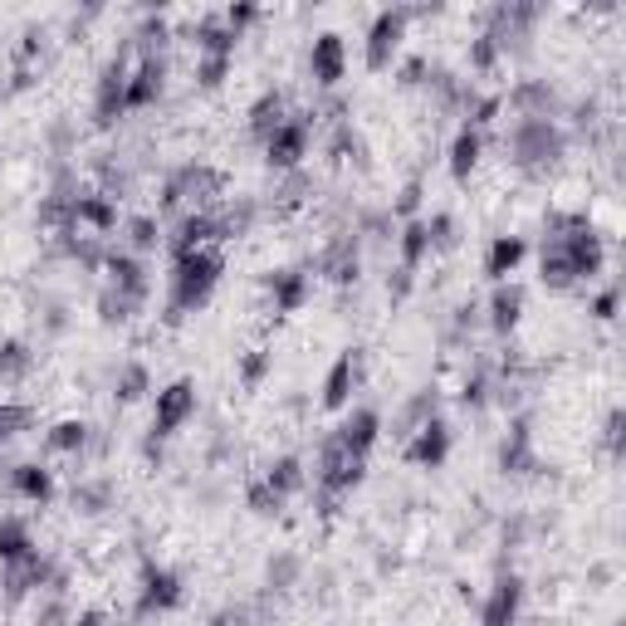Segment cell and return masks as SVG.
<instances>
[{
    "label": "cell",
    "instance_id": "cell-1",
    "mask_svg": "<svg viewBox=\"0 0 626 626\" xmlns=\"http://www.w3.org/2000/svg\"><path fill=\"white\" fill-rule=\"evenodd\" d=\"M226 275V255L220 245H206V250H187V255H171V275H167V324L187 318L196 309L211 304V294Z\"/></svg>",
    "mask_w": 626,
    "mask_h": 626
},
{
    "label": "cell",
    "instance_id": "cell-2",
    "mask_svg": "<svg viewBox=\"0 0 626 626\" xmlns=\"http://www.w3.org/2000/svg\"><path fill=\"white\" fill-rule=\"evenodd\" d=\"M505 152H509L514 171L538 181L563 167V157H568V128L558 118H514L505 128Z\"/></svg>",
    "mask_w": 626,
    "mask_h": 626
},
{
    "label": "cell",
    "instance_id": "cell-3",
    "mask_svg": "<svg viewBox=\"0 0 626 626\" xmlns=\"http://www.w3.org/2000/svg\"><path fill=\"white\" fill-rule=\"evenodd\" d=\"M226 201V177L206 162H181L177 171L162 177V191H157V206L162 211H216Z\"/></svg>",
    "mask_w": 626,
    "mask_h": 626
},
{
    "label": "cell",
    "instance_id": "cell-4",
    "mask_svg": "<svg viewBox=\"0 0 626 626\" xmlns=\"http://www.w3.org/2000/svg\"><path fill=\"white\" fill-rule=\"evenodd\" d=\"M362 475H367V460H362V456H352V450L342 446L338 436H328L324 446H318V465H314V485H318V495H328V499L352 495V489L362 485Z\"/></svg>",
    "mask_w": 626,
    "mask_h": 626
},
{
    "label": "cell",
    "instance_id": "cell-5",
    "mask_svg": "<svg viewBox=\"0 0 626 626\" xmlns=\"http://www.w3.org/2000/svg\"><path fill=\"white\" fill-rule=\"evenodd\" d=\"M187 587H181V573L167 568V563L142 558V578H138V597H132V617H167V612L181 607Z\"/></svg>",
    "mask_w": 626,
    "mask_h": 626
},
{
    "label": "cell",
    "instance_id": "cell-6",
    "mask_svg": "<svg viewBox=\"0 0 626 626\" xmlns=\"http://www.w3.org/2000/svg\"><path fill=\"white\" fill-rule=\"evenodd\" d=\"M407 24H411L407 6H387V10H377V16H372V24H367V40H362V64L372 73L391 69L401 40H407Z\"/></svg>",
    "mask_w": 626,
    "mask_h": 626
},
{
    "label": "cell",
    "instance_id": "cell-7",
    "mask_svg": "<svg viewBox=\"0 0 626 626\" xmlns=\"http://www.w3.org/2000/svg\"><path fill=\"white\" fill-rule=\"evenodd\" d=\"M44 450H49V456H59V460H73V465H79L83 456H103V450H108V436L98 431V426L79 421V416H64V421L49 426Z\"/></svg>",
    "mask_w": 626,
    "mask_h": 626
},
{
    "label": "cell",
    "instance_id": "cell-8",
    "mask_svg": "<svg viewBox=\"0 0 626 626\" xmlns=\"http://www.w3.org/2000/svg\"><path fill=\"white\" fill-rule=\"evenodd\" d=\"M318 275H324L328 285H338V289L358 285V275H362V240L352 236V226L334 230V240L318 250Z\"/></svg>",
    "mask_w": 626,
    "mask_h": 626
},
{
    "label": "cell",
    "instance_id": "cell-9",
    "mask_svg": "<svg viewBox=\"0 0 626 626\" xmlns=\"http://www.w3.org/2000/svg\"><path fill=\"white\" fill-rule=\"evenodd\" d=\"M196 416V382L191 377H177V382H167L157 391V407H152V436L171 440Z\"/></svg>",
    "mask_w": 626,
    "mask_h": 626
},
{
    "label": "cell",
    "instance_id": "cell-10",
    "mask_svg": "<svg viewBox=\"0 0 626 626\" xmlns=\"http://www.w3.org/2000/svg\"><path fill=\"white\" fill-rule=\"evenodd\" d=\"M499 470L505 475H538V450H534V421H529V411H519V416H509V426H505V436H499Z\"/></svg>",
    "mask_w": 626,
    "mask_h": 626
},
{
    "label": "cell",
    "instance_id": "cell-11",
    "mask_svg": "<svg viewBox=\"0 0 626 626\" xmlns=\"http://www.w3.org/2000/svg\"><path fill=\"white\" fill-rule=\"evenodd\" d=\"M0 485L6 495L24 499V505H49L54 499V470L44 460H20V465H0Z\"/></svg>",
    "mask_w": 626,
    "mask_h": 626
},
{
    "label": "cell",
    "instance_id": "cell-12",
    "mask_svg": "<svg viewBox=\"0 0 626 626\" xmlns=\"http://www.w3.org/2000/svg\"><path fill=\"white\" fill-rule=\"evenodd\" d=\"M450 446H456V431H450V421H446V416H431L421 431L407 436L401 456H407L411 465H421V470H440V465L450 460Z\"/></svg>",
    "mask_w": 626,
    "mask_h": 626
},
{
    "label": "cell",
    "instance_id": "cell-13",
    "mask_svg": "<svg viewBox=\"0 0 626 626\" xmlns=\"http://www.w3.org/2000/svg\"><path fill=\"white\" fill-rule=\"evenodd\" d=\"M480 626H524V578L519 573H499L489 587L485 607H480Z\"/></svg>",
    "mask_w": 626,
    "mask_h": 626
},
{
    "label": "cell",
    "instance_id": "cell-14",
    "mask_svg": "<svg viewBox=\"0 0 626 626\" xmlns=\"http://www.w3.org/2000/svg\"><path fill=\"white\" fill-rule=\"evenodd\" d=\"M304 157H309V118L299 113L265 142V162L285 177V171H304Z\"/></svg>",
    "mask_w": 626,
    "mask_h": 626
},
{
    "label": "cell",
    "instance_id": "cell-15",
    "mask_svg": "<svg viewBox=\"0 0 626 626\" xmlns=\"http://www.w3.org/2000/svg\"><path fill=\"white\" fill-rule=\"evenodd\" d=\"M167 93V54H138L128 73V113H142Z\"/></svg>",
    "mask_w": 626,
    "mask_h": 626
},
{
    "label": "cell",
    "instance_id": "cell-16",
    "mask_svg": "<svg viewBox=\"0 0 626 626\" xmlns=\"http://www.w3.org/2000/svg\"><path fill=\"white\" fill-rule=\"evenodd\" d=\"M499 103L509 108L514 118H558V89L548 79H519L509 93H499Z\"/></svg>",
    "mask_w": 626,
    "mask_h": 626
},
{
    "label": "cell",
    "instance_id": "cell-17",
    "mask_svg": "<svg viewBox=\"0 0 626 626\" xmlns=\"http://www.w3.org/2000/svg\"><path fill=\"white\" fill-rule=\"evenodd\" d=\"M342 73H348V44H342V34H334V30L314 34V44H309V79L318 83V89H338Z\"/></svg>",
    "mask_w": 626,
    "mask_h": 626
},
{
    "label": "cell",
    "instance_id": "cell-18",
    "mask_svg": "<svg viewBox=\"0 0 626 626\" xmlns=\"http://www.w3.org/2000/svg\"><path fill=\"white\" fill-rule=\"evenodd\" d=\"M265 294H269V309L275 314H299L314 299V279L304 269H269Z\"/></svg>",
    "mask_w": 626,
    "mask_h": 626
},
{
    "label": "cell",
    "instance_id": "cell-19",
    "mask_svg": "<svg viewBox=\"0 0 626 626\" xmlns=\"http://www.w3.org/2000/svg\"><path fill=\"white\" fill-rule=\"evenodd\" d=\"M485 324H489V334L495 338H509L514 328H519V318H524V285H514V279H505V285H495L489 289V299H485Z\"/></svg>",
    "mask_w": 626,
    "mask_h": 626
},
{
    "label": "cell",
    "instance_id": "cell-20",
    "mask_svg": "<svg viewBox=\"0 0 626 626\" xmlns=\"http://www.w3.org/2000/svg\"><path fill=\"white\" fill-rule=\"evenodd\" d=\"M362 382V352L358 348H348V352H338L334 367H328V377H324V407L328 411H338V407H348V397L358 391Z\"/></svg>",
    "mask_w": 626,
    "mask_h": 626
},
{
    "label": "cell",
    "instance_id": "cell-21",
    "mask_svg": "<svg viewBox=\"0 0 626 626\" xmlns=\"http://www.w3.org/2000/svg\"><path fill=\"white\" fill-rule=\"evenodd\" d=\"M73 226L83 230V236L103 240L118 230V201L103 191H79V201H73Z\"/></svg>",
    "mask_w": 626,
    "mask_h": 626
},
{
    "label": "cell",
    "instance_id": "cell-22",
    "mask_svg": "<svg viewBox=\"0 0 626 626\" xmlns=\"http://www.w3.org/2000/svg\"><path fill=\"white\" fill-rule=\"evenodd\" d=\"M334 436L352 450V456H362V460H367V450H372L377 440H382V411H377V407H352V411L338 421V431H334Z\"/></svg>",
    "mask_w": 626,
    "mask_h": 626
},
{
    "label": "cell",
    "instance_id": "cell-23",
    "mask_svg": "<svg viewBox=\"0 0 626 626\" xmlns=\"http://www.w3.org/2000/svg\"><path fill=\"white\" fill-rule=\"evenodd\" d=\"M206 245H220L216 211H181V216H177V226H171V255L206 250Z\"/></svg>",
    "mask_w": 626,
    "mask_h": 626
},
{
    "label": "cell",
    "instance_id": "cell-24",
    "mask_svg": "<svg viewBox=\"0 0 626 626\" xmlns=\"http://www.w3.org/2000/svg\"><path fill=\"white\" fill-rule=\"evenodd\" d=\"M480 157H485V132L470 128V122H460V128L450 132V147H446L450 177H456V181H470L475 167H480Z\"/></svg>",
    "mask_w": 626,
    "mask_h": 626
},
{
    "label": "cell",
    "instance_id": "cell-25",
    "mask_svg": "<svg viewBox=\"0 0 626 626\" xmlns=\"http://www.w3.org/2000/svg\"><path fill=\"white\" fill-rule=\"evenodd\" d=\"M245 118H250V138L265 147L294 113H289V98H285V93H279V89H265V93L250 103V113H245Z\"/></svg>",
    "mask_w": 626,
    "mask_h": 626
},
{
    "label": "cell",
    "instance_id": "cell-26",
    "mask_svg": "<svg viewBox=\"0 0 626 626\" xmlns=\"http://www.w3.org/2000/svg\"><path fill=\"white\" fill-rule=\"evenodd\" d=\"M103 275H108V285L113 289H128V294H152V279H147V265H142V255H132V250H108L103 255Z\"/></svg>",
    "mask_w": 626,
    "mask_h": 626
},
{
    "label": "cell",
    "instance_id": "cell-27",
    "mask_svg": "<svg viewBox=\"0 0 626 626\" xmlns=\"http://www.w3.org/2000/svg\"><path fill=\"white\" fill-rule=\"evenodd\" d=\"M69 505H73V514H83V519H98V514H108L118 505V485L108 480V475H83V480L69 489Z\"/></svg>",
    "mask_w": 626,
    "mask_h": 626
},
{
    "label": "cell",
    "instance_id": "cell-28",
    "mask_svg": "<svg viewBox=\"0 0 626 626\" xmlns=\"http://www.w3.org/2000/svg\"><path fill=\"white\" fill-rule=\"evenodd\" d=\"M255 220H260V201H255V196H226V201L216 206V230H220V240L250 236Z\"/></svg>",
    "mask_w": 626,
    "mask_h": 626
},
{
    "label": "cell",
    "instance_id": "cell-29",
    "mask_svg": "<svg viewBox=\"0 0 626 626\" xmlns=\"http://www.w3.org/2000/svg\"><path fill=\"white\" fill-rule=\"evenodd\" d=\"M324 152H328V162H338V167H358V171L372 167V162H367V138L352 128V118L328 128V147H324Z\"/></svg>",
    "mask_w": 626,
    "mask_h": 626
},
{
    "label": "cell",
    "instance_id": "cell-30",
    "mask_svg": "<svg viewBox=\"0 0 626 626\" xmlns=\"http://www.w3.org/2000/svg\"><path fill=\"white\" fill-rule=\"evenodd\" d=\"M304 583V558L294 548H275L265 558V597H285Z\"/></svg>",
    "mask_w": 626,
    "mask_h": 626
},
{
    "label": "cell",
    "instance_id": "cell-31",
    "mask_svg": "<svg viewBox=\"0 0 626 626\" xmlns=\"http://www.w3.org/2000/svg\"><path fill=\"white\" fill-rule=\"evenodd\" d=\"M524 255H529V240L524 236H495L489 240V250H485V275L495 279V285H505L514 269L524 265Z\"/></svg>",
    "mask_w": 626,
    "mask_h": 626
},
{
    "label": "cell",
    "instance_id": "cell-32",
    "mask_svg": "<svg viewBox=\"0 0 626 626\" xmlns=\"http://www.w3.org/2000/svg\"><path fill=\"white\" fill-rule=\"evenodd\" d=\"M260 480H265V485L275 489V495L289 505V499L299 495L304 485H309V470H304V460H299V456H279V460H269V465H265Z\"/></svg>",
    "mask_w": 626,
    "mask_h": 626
},
{
    "label": "cell",
    "instance_id": "cell-33",
    "mask_svg": "<svg viewBox=\"0 0 626 626\" xmlns=\"http://www.w3.org/2000/svg\"><path fill=\"white\" fill-rule=\"evenodd\" d=\"M187 34H191L196 54H236V34L226 30V20L220 16H196Z\"/></svg>",
    "mask_w": 626,
    "mask_h": 626
},
{
    "label": "cell",
    "instance_id": "cell-34",
    "mask_svg": "<svg viewBox=\"0 0 626 626\" xmlns=\"http://www.w3.org/2000/svg\"><path fill=\"white\" fill-rule=\"evenodd\" d=\"M142 294H128V289H113V285H103L98 289V318H103L108 328H122V324H132V318L142 314Z\"/></svg>",
    "mask_w": 626,
    "mask_h": 626
},
{
    "label": "cell",
    "instance_id": "cell-35",
    "mask_svg": "<svg viewBox=\"0 0 626 626\" xmlns=\"http://www.w3.org/2000/svg\"><path fill=\"white\" fill-rule=\"evenodd\" d=\"M30 554H34L30 524H24L20 514H0V568H10V563H20Z\"/></svg>",
    "mask_w": 626,
    "mask_h": 626
},
{
    "label": "cell",
    "instance_id": "cell-36",
    "mask_svg": "<svg viewBox=\"0 0 626 626\" xmlns=\"http://www.w3.org/2000/svg\"><path fill=\"white\" fill-rule=\"evenodd\" d=\"M431 416H440V391L436 387H426V391H411L407 401H401V411H397V436L407 440L411 431H421Z\"/></svg>",
    "mask_w": 626,
    "mask_h": 626
},
{
    "label": "cell",
    "instance_id": "cell-37",
    "mask_svg": "<svg viewBox=\"0 0 626 626\" xmlns=\"http://www.w3.org/2000/svg\"><path fill=\"white\" fill-rule=\"evenodd\" d=\"M147 391H152V372H147V362H118L113 367V401L118 407H132V401H142Z\"/></svg>",
    "mask_w": 626,
    "mask_h": 626
},
{
    "label": "cell",
    "instance_id": "cell-38",
    "mask_svg": "<svg viewBox=\"0 0 626 626\" xmlns=\"http://www.w3.org/2000/svg\"><path fill=\"white\" fill-rule=\"evenodd\" d=\"M397 255H401V269H421L426 260H431V240H426V220H401L397 226Z\"/></svg>",
    "mask_w": 626,
    "mask_h": 626
},
{
    "label": "cell",
    "instance_id": "cell-39",
    "mask_svg": "<svg viewBox=\"0 0 626 626\" xmlns=\"http://www.w3.org/2000/svg\"><path fill=\"white\" fill-rule=\"evenodd\" d=\"M34 372V348L24 338H0V382L20 387Z\"/></svg>",
    "mask_w": 626,
    "mask_h": 626
},
{
    "label": "cell",
    "instance_id": "cell-40",
    "mask_svg": "<svg viewBox=\"0 0 626 626\" xmlns=\"http://www.w3.org/2000/svg\"><path fill=\"white\" fill-rule=\"evenodd\" d=\"M489 391H495V377H489V367H485V362H475L470 372L460 377L456 401H460L465 411H485V407H489Z\"/></svg>",
    "mask_w": 626,
    "mask_h": 626
},
{
    "label": "cell",
    "instance_id": "cell-41",
    "mask_svg": "<svg viewBox=\"0 0 626 626\" xmlns=\"http://www.w3.org/2000/svg\"><path fill=\"white\" fill-rule=\"evenodd\" d=\"M122 240H128V250L132 255H147V250H157V245H162V220L157 216H128L122 220Z\"/></svg>",
    "mask_w": 626,
    "mask_h": 626
},
{
    "label": "cell",
    "instance_id": "cell-42",
    "mask_svg": "<svg viewBox=\"0 0 626 626\" xmlns=\"http://www.w3.org/2000/svg\"><path fill=\"white\" fill-rule=\"evenodd\" d=\"M30 426H34V411L24 407V401H0V456H6Z\"/></svg>",
    "mask_w": 626,
    "mask_h": 626
},
{
    "label": "cell",
    "instance_id": "cell-43",
    "mask_svg": "<svg viewBox=\"0 0 626 626\" xmlns=\"http://www.w3.org/2000/svg\"><path fill=\"white\" fill-rule=\"evenodd\" d=\"M352 236H358L362 245H391V240H397V220H391L387 211H358V220H352Z\"/></svg>",
    "mask_w": 626,
    "mask_h": 626
},
{
    "label": "cell",
    "instance_id": "cell-44",
    "mask_svg": "<svg viewBox=\"0 0 626 626\" xmlns=\"http://www.w3.org/2000/svg\"><path fill=\"white\" fill-rule=\"evenodd\" d=\"M269 372H275V352H269V348H250V352H240L236 377H240V387H245V391L265 387V377H269Z\"/></svg>",
    "mask_w": 626,
    "mask_h": 626
},
{
    "label": "cell",
    "instance_id": "cell-45",
    "mask_svg": "<svg viewBox=\"0 0 626 626\" xmlns=\"http://www.w3.org/2000/svg\"><path fill=\"white\" fill-rule=\"evenodd\" d=\"M34 626H73L69 593H40L34 597Z\"/></svg>",
    "mask_w": 626,
    "mask_h": 626
},
{
    "label": "cell",
    "instance_id": "cell-46",
    "mask_svg": "<svg viewBox=\"0 0 626 626\" xmlns=\"http://www.w3.org/2000/svg\"><path fill=\"white\" fill-rule=\"evenodd\" d=\"M426 240H431V255H450L460 245V226L450 211H436L431 220H426Z\"/></svg>",
    "mask_w": 626,
    "mask_h": 626
},
{
    "label": "cell",
    "instance_id": "cell-47",
    "mask_svg": "<svg viewBox=\"0 0 626 626\" xmlns=\"http://www.w3.org/2000/svg\"><path fill=\"white\" fill-rule=\"evenodd\" d=\"M230 64H236V54H196L191 73H196V83H201V89H220V83H226V73H230Z\"/></svg>",
    "mask_w": 626,
    "mask_h": 626
},
{
    "label": "cell",
    "instance_id": "cell-48",
    "mask_svg": "<svg viewBox=\"0 0 626 626\" xmlns=\"http://www.w3.org/2000/svg\"><path fill=\"white\" fill-rule=\"evenodd\" d=\"M44 147H49V157L64 167V157H73V147H79V128H73L69 118H54L44 132Z\"/></svg>",
    "mask_w": 626,
    "mask_h": 626
},
{
    "label": "cell",
    "instance_id": "cell-49",
    "mask_svg": "<svg viewBox=\"0 0 626 626\" xmlns=\"http://www.w3.org/2000/svg\"><path fill=\"white\" fill-rule=\"evenodd\" d=\"M34 324H40L44 338H64L69 324H73V318H69V304H64V299H44L40 309H34Z\"/></svg>",
    "mask_w": 626,
    "mask_h": 626
},
{
    "label": "cell",
    "instance_id": "cell-50",
    "mask_svg": "<svg viewBox=\"0 0 626 626\" xmlns=\"http://www.w3.org/2000/svg\"><path fill=\"white\" fill-rule=\"evenodd\" d=\"M465 59H470V73H480V79H485V73L499 69V59H505V54H499V44L480 30V34L470 40V49H465Z\"/></svg>",
    "mask_w": 626,
    "mask_h": 626
},
{
    "label": "cell",
    "instance_id": "cell-51",
    "mask_svg": "<svg viewBox=\"0 0 626 626\" xmlns=\"http://www.w3.org/2000/svg\"><path fill=\"white\" fill-rule=\"evenodd\" d=\"M44 44H49L44 24H24V34H20V44H16V64L20 69H34V59L44 54Z\"/></svg>",
    "mask_w": 626,
    "mask_h": 626
},
{
    "label": "cell",
    "instance_id": "cell-52",
    "mask_svg": "<svg viewBox=\"0 0 626 626\" xmlns=\"http://www.w3.org/2000/svg\"><path fill=\"white\" fill-rule=\"evenodd\" d=\"M421 196H426V187H421V177H411L407 187L397 191V201L387 206V216L391 220H416V211H421Z\"/></svg>",
    "mask_w": 626,
    "mask_h": 626
},
{
    "label": "cell",
    "instance_id": "cell-53",
    "mask_svg": "<svg viewBox=\"0 0 626 626\" xmlns=\"http://www.w3.org/2000/svg\"><path fill=\"white\" fill-rule=\"evenodd\" d=\"M304 196H309V177H304V171H285V181L275 187V206L279 211H294Z\"/></svg>",
    "mask_w": 626,
    "mask_h": 626
},
{
    "label": "cell",
    "instance_id": "cell-54",
    "mask_svg": "<svg viewBox=\"0 0 626 626\" xmlns=\"http://www.w3.org/2000/svg\"><path fill=\"white\" fill-rule=\"evenodd\" d=\"M245 505H250L255 514H265V519H269V514H279V509H285V499H279V495H275V489H269L265 480H250V485H245Z\"/></svg>",
    "mask_w": 626,
    "mask_h": 626
},
{
    "label": "cell",
    "instance_id": "cell-55",
    "mask_svg": "<svg viewBox=\"0 0 626 626\" xmlns=\"http://www.w3.org/2000/svg\"><path fill=\"white\" fill-rule=\"evenodd\" d=\"M524 538H529V514H509V519L499 524V548H505V554H519Z\"/></svg>",
    "mask_w": 626,
    "mask_h": 626
},
{
    "label": "cell",
    "instance_id": "cell-56",
    "mask_svg": "<svg viewBox=\"0 0 626 626\" xmlns=\"http://www.w3.org/2000/svg\"><path fill=\"white\" fill-rule=\"evenodd\" d=\"M220 20H226V30L240 40V34L250 30L255 20H260V6H250V0H240V6H226V10H220Z\"/></svg>",
    "mask_w": 626,
    "mask_h": 626
},
{
    "label": "cell",
    "instance_id": "cell-57",
    "mask_svg": "<svg viewBox=\"0 0 626 626\" xmlns=\"http://www.w3.org/2000/svg\"><path fill=\"white\" fill-rule=\"evenodd\" d=\"M411 289H416V275L397 265V269L387 275V299H391V304H407V299H411Z\"/></svg>",
    "mask_w": 626,
    "mask_h": 626
},
{
    "label": "cell",
    "instance_id": "cell-58",
    "mask_svg": "<svg viewBox=\"0 0 626 626\" xmlns=\"http://www.w3.org/2000/svg\"><path fill=\"white\" fill-rule=\"evenodd\" d=\"M622 426H626V416H622V407H612L607 411V426H603V440H607V450H612V460L622 456Z\"/></svg>",
    "mask_w": 626,
    "mask_h": 626
},
{
    "label": "cell",
    "instance_id": "cell-59",
    "mask_svg": "<svg viewBox=\"0 0 626 626\" xmlns=\"http://www.w3.org/2000/svg\"><path fill=\"white\" fill-rule=\"evenodd\" d=\"M426 73H431V59H407V64H401V83H407V89H426Z\"/></svg>",
    "mask_w": 626,
    "mask_h": 626
},
{
    "label": "cell",
    "instance_id": "cell-60",
    "mask_svg": "<svg viewBox=\"0 0 626 626\" xmlns=\"http://www.w3.org/2000/svg\"><path fill=\"white\" fill-rule=\"evenodd\" d=\"M593 318H603V324H612V318H617V289H603L593 299Z\"/></svg>",
    "mask_w": 626,
    "mask_h": 626
},
{
    "label": "cell",
    "instance_id": "cell-61",
    "mask_svg": "<svg viewBox=\"0 0 626 626\" xmlns=\"http://www.w3.org/2000/svg\"><path fill=\"white\" fill-rule=\"evenodd\" d=\"M142 460H147V465H152V470H157V465H162V460H167V440H162V436H152V431H147V440H142Z\"/></svg>",
    "mask_w": 626,
    "mask_h": 626
},
{
    "label": "cell",
    "instance_id": "cell-62",
    "mask_svg": "<svg viewBox=\"0 0 626 626\" xmlns=\"http://www.w3.org/2000/svg\"><path fill=\"white\" fill-rule=\"evenodd\" d=\"M73 626H118V622L108 617V612H98V607H93V612H79V617H73Z\"/></svg>",
    "mask_w": 626,
    "mask_h": 626
},
{
    "label": "cell",
    "instance_id": "cell-63",
    "mask_svg": "<svg viewBox=\"0 0 626 626\" xmlns=\"http://www.w3.org/2000/svg\"><path fill=\"white\" fill-rule=\"evenodd\" d=\"M206 626H230V607H220V612H216V617L206 622Z\"/></svg>",
    "mask_w": 626,
    "mask_h": 626
}]
</instances>
